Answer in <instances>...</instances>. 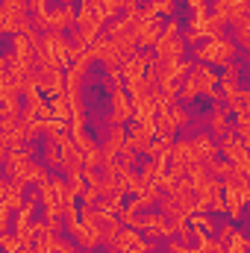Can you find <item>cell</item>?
Instances as JSON below:
<instances>
[{
	"mask_svg": "<svg viewBox=\"0 0 250 253\" xmlns=\"http://www.w3.org/2000/svg\"><path fill=\"white\" fill-rule=\"evenodd\" d=\"M3 159H6V177H9V180H18V183H24V186H27V183H44V180H47L44 168L30 159L27 141L18 144L15 150H9Z\"/></svg>",
	"mask_w": 250,
	"mask_h": 253,
	"instance_id": "cell-1",
	"label": "cell"
},
{
	"mask_svg": "<svg viewBox=\"0 0 250 253\" xmlns=\"http://www.w3.org/2000/svg\"><path fill=\"white\" fill-rule=\"evenodd\" d=\"M106 21H109V15H106V9H103L100 0H83V6L77 9V30L85 39V44H91V42L100 39Z\"/></svg>",
	"mask_w": 250,
	"mask_h": 253,
	"instance_id": "cell-2",
	"label": "cell"
},
{
	"mask_svg": "<svg viewBox=\"0 0 250 253\" xmlns=\"http://www.w3.org/2000/svg\"><path fill=\"white\" fill-rule=\"evenodd\" d=\"M42 186V206H44V212H47V218H62L65 209L77 200L74 194H71V186L65 183V180H44V183H39Z\"/></svg>",
	"mask_w": 250,
	"mask_h": 253,
	"instance_id": "cell-3",
	"label": "cell"
},
{
	"mask_svg": "<svg viewBox=\"0 0 250 253\" xmlns=\"http://www.w3.org/2000/svg\"><path fill=\"white\" fill-rule=\"evenodd\" d=\"M221 18L212 12H194L191 15V21H188V30L183 33V39H186V44H197L200 39H215V36H221Z\"/></svg>",
	"mask_w": 250,
	"mask_h": 253,
	"instance_id": "cell-4",
	"label": "cell"
},
{
	"mask_svg": "<svg viewBox=\"0 0 250 253\" xmlns=\"http://www.w3.org/2000/svg\"><path fill=\"white\" fill-rule=\"evenodd\" d=\"M233 50H236V44L230 42V39H224V36H215V39H209L206 44H200L197 50H194V56H197V62H206V65H233L230 62V56H233Z\"/></svg>",
	"mask_w": 250,
	"mask_h": 253,
	"instance_id": "cell-5",
	"label": "cell"
},
{
	"mask_svg": "<svg viewBox=\"0 0 250 253\" xmlns=\"http://www.w3.org/2000/svg\"><path fill=\"white\" fill-rule=\"evenodd\" d=\"M36 85H39V91H44V94H50V97L62 94L65 88H68L62 65H56V62L39 65V71H36Z\"/></svg>",
	"mask_w": 250,
	"mask_h": 253,
	"instance_id": "cell-6",
	"label": "cell"
},
{
	"mask_svg": "<svg viewBox=\"0 0 250 253\" xmlns=\"http://www.w3.org/2000/svg\"><path fill=\"white\" fill-rule=\"evenodd\" d=\"M30 18V0H3L0 9V27L6 36H18L21 24Z\"/></svg>",
	"mask_w": 250,
	"mask_h": 253,
	"instance_id": "cell-7",
	"label": "cell"
},
{
	"mask_svg": "<svg viewBox=\"0 0 250 253\" xmlns=\"http://www.w3.org/2000/svg\"><path fill=\"white\" fill-rule=\"evenodd\" d=\"M135 230H141L147 239H174V236L180 233L168 215H156V212L135 218Z\"/></svg>",
	"mask_w": 250,
	"mask_h": 253,
	"instance_id": "cell-8",
	"label": "cell"
},
{
	"mask_svg": "<svg viewBox=\"0 0 250 253\" xmlns=\"http://www.w3.org/2000/svg\"><path fill=\"white\" fill-rule=\"evenodd\" d=\"M188 77L197 83V88H200V94H206V97H212V100H224V91L218 88V83H221V77L209 68L206 62H197L191 65V71H188Z\"/></svg>",
	"mask_w": 250,
	"mask_h": 253,
	"instance_id": "cell-9",
	"label": "cell"
},
{
	"mask_svg": "<svg viewBox=\"0 0 250 253\" xmlns=\"http://www.w3.org/2000/svg\"><path fill=\"white\" fill-rule=\"evenodd\" d=\"M221 153H224V156H227V162H233L239 171L250 174V150H248V144H245L239 135L227 132V135L221 138Z\"/></svg>",
	"mask_w": 250,
	"mask_h": 253,
	"instance_id": "cell-10",
	"label": "cell"
},
{
	"mask_svg": "<svg viewBox=\"0 0 250 253\" xmlns=\"http://www.w3.org/2000/svg\"><path fill=\"white\" fill-rule=\"evenodd\" d=\"M112 248H115V251H121V253H147L150 248H153V242H150V239H144V236H141V230L126 227V230H121V233L115 236Z\"/></svg>",
	"mask_w": 250,
	"mask_h": 253,
	"instance_id": "cell-11",
	"label": "cell"
},
{
	"mask_svg": "<svg viewBox=\"0 0 250 253\" xmlns=\"http://www.w3.org/2000/svg\"><path fill=\"white\" fill-rule=\"evenodd\" d=\"M129 118H135L132 97H129V91H126L124 83L115 80V94H112V124H126Z\"/></svg>",
	"mask_w": 250,
	"mask_h": 253,
	"instance_id": "cell-12",
	"label": "cell"
},
{
	"mask_svg": "<svg viewBox=\"0 0 250 253\" xmlns=\"http://www.w3.org/2000/svg\"><path fill=\"white\" fill-rule=\"evenodd\" d=\"M62 171L68 174V177L85 174V156H83V150L77 147V141H74V138L62 147Z\"/></svg>",
	"mask_w": 250,
	"mask_h": 253,
	"instance_id": "cell-13",
	"label": "cell"
},
{
	"mask_svg": "<svg viewBox=\"0 0 250 253\" xmlns=\"http://www.w3.org/2000/svg\"><path fill=\"white\" fill-rule=\"evenodd\" d=\"M186 39L180 36V33H174V36H162L159 39V44H156V56L159 59H183V53H186Z\"/></svg>",
	"mask_w": 250,
	"mask_h": 253,
	"instance_id": "cell-14",
	"label": "cell"
},
{
	"mask_svg": "<svg viewBox=\"0 0 250 253\" xmlns=\"http://www.w3.org/2000/svg\"><path fill=\"white\" fill-rule=\"evenodd\" d=\"M71 27H77V12L71 9V3H65L62 9L47 12V33H65Z\"/></svg>",
	"mask_w": 250,
	"mask_h": 253,
	"instance_id": "cell-15",
	"label": "cell"
},
{
	"mask_svg": "<svg viewBox=\"0 0 250 253\" xmlns=\"http://www.w3.org/2000/svg\"><path fill=\"white\" fill-rule=\"evenodd\" d=\"M162 36H165V24H162L159 18L144 21V24L138 27V47H141V50H144V47H156Z\"/></svg>",
	"mask_w": 250,
	"mask_h": 253,
	"instance_id": "cell-16",
	"label": "cell"
},
{
	"mask_svg": "<svg viewBox=\"0 0 250 253\" xmlns=\"http://www.w3.org/2000/svg\"><path fill=\"white\" fill-rule=\"evenodd\" d=\"M153 138H156V126H147V124H138L129 129V135H126V144L132 147V150H147L150 144H153Z\"/></svg>",
	"mask_w": 250,
	"mask_h": 253,
	"instance_id": "cell-17",
	"label": "cell"
},
{
	"mask_svg": "<svg viewBox=\"0 0 250 253\" xmlns=\"http://www.w3.org/2000/svg\"><path fill=\"white\" fill-rule=\"evenodd\" d=\"M191 147H194V159L197 162H203V165H209V162H215V153L221 150L206 132H200V135H194L191 138Z\"/></svg>",
	"mask_w": 250,
	"mask_h": 253,
	"instance_id": "cell-18",
	"label": "cell"
},
{
	"mask_svg": "<svg viewBox=\"0 0 250 253\" xmlns=\"http://www.w3.org/2000/svg\"><path fill=\"white\" fill-rule=\"evenodd\" d=\"M21 191H24V183L3 177V183H0V197H3V206H9V209H21V206H24Z\"/></svg>",
	"mask_w": 250,
	"mask_h": 253,
	"instance_id": "cell-19",
	"label": "cell"
},
{
	"mask_svg": "<svg viewBox=\"0 0 250 253\" xmlns=\"http://www.w3.org/2000/svg\"><path fill=\"white\" fill-rule=\"evenodd\" d=\"M147 65H150V59H147V56H141V53L126 56L124 65H121V77H124V80H138V77H147Z\"/></svg>",
	"mask_w": 250,
	"mask_h": 253,
	"instance_id": "cell-20",
	"label": "cell"
},
{
	"mask_svg": "<svg viewBox=\"0 0 250 253\" xmlns=\"http://www.w3.org/2000/svg\"><path fill=\"white\" fill-rule=\"evenodd\" d=\"M171 150H174V138H153V144L144 153L156 162H165V159H171Z\"/></svg>",
	"mask_w": 250,
	"mask_h": 253,
	"instance_id": "cell-21",
	"label": "cell"
},
{
	"mask_svg": "<svg viewBox=\"0 0 250 253\" xmlns=\"http://www.w3.org/2000/svg\"><path fill=\"white\" fill-rule=\"evenodd\" d=\"M159 197H162V189H159V186H144V189L135 194V200H132L129 206L138 212V209H147V206H153Z\"/></svg>",
	"mask_w": 250,
	"mask_h": 253,
	"instance_id": "cell-22",
	"label": "cell"
},
{
	"mask_svg": "<svg viewBox=\"0 0 250 253\" xmlns=\"http://www.w3.org/2000/svg\"><path fill=\"white\" fill-rule=\"evenodd\" d=\"M209 124H212V135H221V138H224V135L230 132L227 109H224V106H215V109H212V121H209Z\"/></svg>",
	"mask_w": 250,
	"mask_h": 253,
	"instance_id": "cell-23",
	"label": "cell"
},
{
	"mask_svg": "<svg viewBox=\"0 0 250 253\" xmlns=\"http://www.w3.org/2000/svg\"><path fill=\"white\" fill-rule=\"evenodd\" d=\"M236 135L242 141H250V106H242L236 112Z\"/></svg>",
	"mask_w": 250,
	"mask_h": 253,
	"instance_id": "cell-24",
	"label": "cell"
},
{
	"mask_svg": "<svg viewBox=\"0 0 250 253\" xmlns=\"http://www.w3.org/2000/svg\"><path fill=\"white\" fill-rule=\"evenodd\" d=\"M197 94H200V88H197V83H194L191 77H186V80L180 83V100H183V103H191V100H194Z\"/></svg>",
	"mask_w": 250,
	"mask_h": 253,
	"instance_id": "cell-25",
	"label": "cell"
},
{
	"mask_svg": "<svg viewBox=\"0 0 250 253\" xmlns=\"http://www.w3.org/2000/svg\"><path fill=\"white\" fill-rule=\"evenodd\" d=\"M206 168H209V174H212V177H218V180H227V177L236 171V165H233V162H209Z\"/></svg>",
	"mask_w": 250,
	"mask_h": 253,
	"instance_id": "cell-26",
	"label": "cell"
},
{
	"mask_svg": "<svg viewBox=\"0 0 250 253\" xmlns=\"http://www.w3.org/2000/svg\"><path fill=\"white\" fill-rule=\"evenodd\" d=\"M236 36H239V42L250 50V12L245 15V18H239V21H236Z\"/></svg>",
	"mask_w": 250,
	"mask_h": 253,
	"instance_id": "cell-27",
	"label": "cell"
},
{
	"mask_svg": "<svg viewBox=\"0 0 250 253\" xmlns=\"http://www.w3.org/2000/svg\"><path fill=\"white\" fill-rule=\"evenodd\" d=\"M227 253H250V236H242V233L236 230L233 242L227 245Z\"/></svg>",
	"mask_w": 250,
	"mask_h": 253,
	"instance_id": "cell-28",
	"label": "cell"
},
{
	"mask_svg": "<svg viewBox=\"0 0 250 253\" xmlns=\"http://www.w3.org/2000/svg\"><path fill=\"white\" fill-rule=\"evenodd\" d=\"M83 156H85V168H97V165H103V147H88V150H83Z\"/></svg>",
	"mask_w": 250,
	"mask_h": 253,
	"instance_id": "cell-29",
	"label": "cell"
},
{
	"mask_svg": "<svg viewBox=\"0 0 250 253\" xmlns=\"http://www.w3.org/2000/svg\"><path fill=\"white\" fill-rule=\"evenodd\" d=\"M39 200H42V194H33V197H27V200H24V206L18 209V218L30 221V218H33V209L39 206Z\"/></svg>",
	"mask_w": 250,
	"mask_h": 253,
	"instance_id": "cell-30",
	"label": "cell"
},
{
	"mask_svg": "<svg viewBox=\"0 0 250 253\" xmlns=\"http://www.w3.org/2000/svg\"><path fill=\"white\" fill-rule=\"evenodd\" d=\"M0 245H3V253H21V242L15 239V233H3Z\"/></svg>",
	"mask_w": 250,
	"mask_h": 253,
	"instance_id": "cell-31",
	"label": "cell"
},
{
	"mask_svg": "<svg viewBox=\"0 0 250 253\" xmlns=\"http://www.w3.org/2000/svg\"><path fill=\"white\" fill-rule=\"evenodd\" d=\"M233 236H236V227H233V224L221 227V233H218V245H224V248H227V245L233 242Z\"/></svg>",
	"mask_w": 250,
	"mask_h": 253,
	"instance_id": "cell-32",
	"label": "cell"
},
{
	"mask_svg": "<svg viewBox=\"0 0 250 253\" xmlns=\"http://www.w3.org/2000/svg\"><path fill=\"white\" fill-rule=\"evenodd\" d=\"M150 6L156 9V15H174V0H156Z\"/></svg>",
	"mask_w": 250,
	"mask_h": 253,
	"instance_id": "cell-33",
	"label": "cell"
},
{
	"mask_svg": "<svg viewBox=\"0 0 250 253\" xmlns=\"http://www.w3.org/2000/svg\"><path fill=\"white\" fill-rule=\"evenodd\" d=\"M168 112H171V118H174V124H177V126H183V124H186V109H183L180 103H174V106H171Z\"/></svg>",
	"mask_w": 250,
	"mask_h": 253,
	"instance_id": "cell-34",
	"label": "cell"
},
{
	"mask_svg": "<svg viewBox=\"0 0 250 253\" xmlns=\"http://www.w3.org/2000/svg\"><path fill=\"white\" fill-rule=\"evenodd\" d=\"M239 77H242V68H239V65H227V71H224L221 80H227V83H239Z\"/></svg>",
	"mask_w": 250,
	"mask_h": 253,
	"instance_id": "cell-35",
	"label": "cell"
},
{
	"mask_svg": "<svg viewBox=\"0 0 250 253\" xmlns=\"http://www.w3.org/2000/svg\"><path fill=\"white\" fill-rule=\"evenodd\" d=\"M121 165H126V168H132V165H135V150H132L129 144L121 150Z\"/></svg>",
	"mask_w": 250,
	"mask_h": 253,
	"instance_id": "cell-36",
	"label": "cell"
},
{
	"mask_svg": "<svg viewBox=\"0 0 250 253\" xmlns=\"http://www.w3.org/2000/svg\"><path fill=\"white\" fill-rule=\"evenodd\" d=\"M50 253H77V251H74V245H68V242H62V239H56L53 248H50Z\"/></svg>",
	"mask_w": 250,
	"mask_h": 253,
	"instance_id": "cell-37",
	"label": "cell"
},
{
	"mask_svg": "<svg viewBox=\"0 0 250 253\" xmlns=\"http://www.w3.org/2000/svg\"><path fill=\"white\" fill-rule=\"evenodd\" d=\"M212 212H227V200L224 197H215L212 200Z\"/></svg>",
	"mask_w": 250,
	"mask_h": 253,
	"instance_id": "cell-38",
	"label": "cell"
},
{
	"mask_svg": "<svg viewBox=\"0 0 250 253\" xmlns=\"http://www.w3.org/2000/svg\"><path fill=\"white\" fill-rule=\"evenodd\" d=\"M186 3L194 9V12H209V9H206V0H186Z\"/></svg>",
	"mask_w": 250,
	"mask_h": 253,
	"instance_id": "cell-39",
	"label": "cell"
},
{
	"mask_svg": "<svg viewBox=\"0 0 250 253\" xmlns=\"http://www.w3.org/2000/svg\"><path fill=\"white\" fill-rule=\"evenodd\" d=\"M62 221H65V218H47V224H50V230H53V233H59V230H62Z\"/></svg>",
	"mask_w": 250,
	"mask_h": 253,
	"instance_id": "cell-40",
	"label": "cell"
},
{
	"mask_svg": "<svg viewBox=\"0 0 250 253\" xmlns=\"http://www.w3.org/2000/svg\"><path fill=\"white\" fill-rule=\"evenodd\" d=\"M212 253H227V248H218V251H212Z\"/></svg>",
	"mask_w": 250,
	"mask_h": 253,
	"instance_id": "cell-41",
	"label": "cell"
},
{
	"mask_svg": "<svg viewBox=\"0 0 250 253\" xmlns=\"http://www.w3.org/2000/svg\"><path fill=\"white\" fill-rule=\"evenodd\" d=\"M109 253H121V251H115V248H112V251H109Z\"/></svg>",
	"mask_w": 250,
	"mask_h": 253,
	"instance_id": "cell-42",
	"label": "cell"
},
{
	"mask_svg": "<svg viewBox=\"0 0 250 253\" xmlns=\"http://www.w3.org/2000/svg\"><path fill=\"white\" fill-rule=\"evenodd\" d=\"M245 144H248V150H250V141H245Z\"/></svg>",
	"mask_w": 250,
	"mask_h": 253,
	"instance_id": "cell-43",
	"label": "cell"
},
{
	"mask_svg": "<svg viewBox=\"0 0 250 253\" xmlns=\"http://www.w3.org/2000/svg\"><path fill=\"white\" fill-rule=\"evenodd\" d=\"M248 230H250V224H248Z\"/></svg>",
	"mask_w": 250,
	"mask_h": 253,
	"instance_id": "cell-44",
	"label": "cell"
},
{
	"mask_svg": "<svg viewBox=\"0 0 250 253\" xmlns=\"http://www.w3.org/2000/svg\"><path fill=\"white\" fill-rule=\"evenodd\" d=\"M100 3H103V0H100Z\"/></svg>",
	"mask_w": 250,
	"mask_h": 253,
	"instance_id": "cell-45",
	"label": "cell"
},
{
	"mask_svg": "<svg viewBox=\"0 0 250 253\" xmlns=\"http://www.w3.org/2000/svg\"><path fill=\"white\" fill-rule=\"evenodd\" d=\"M248 177H250V174H248Z\"/></svg>",
	"mask_w": 250,
	"mask_h": 253,
	"instance_id": "cell-46",
	"label": "cell"
}]
</instances>
